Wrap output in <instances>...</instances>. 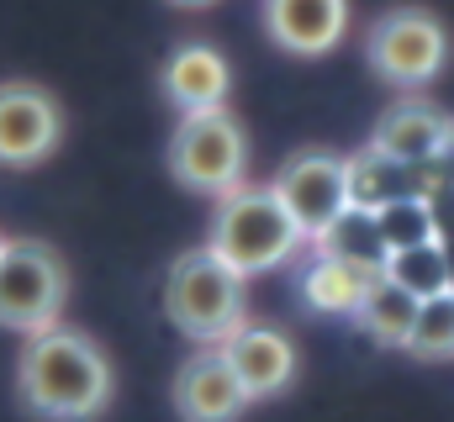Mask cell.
<instances>
[{
  "label": "cell",
  "instance_id": "obj_1",
  "mask_svg": "<svg viewBox=\"0 0 454 422\" xmlns=\"http://www.w3.org/2000/svg\"><path fill=\"white\" fill-rule=\"evenodd\" d=\"M16 402L43 422H96L116 402V364L85 327L32 332L16 354Z\"/></svg>",
  "mask_w": 454,
  "mask_h": 422
},
{
  "label": "cell",
  "instance_id": "obj_2",
  "mask_svg": "<svg viewBox=\"0 0 454 422\" xmlns=\"http://www.w3.org/2000/svg\"><path fill=\"white\" fill-rule=\"evenodd\" d=\"M207 248L227 259L243 280L254 275H275L286 270L307 243V232L296 227V216L280 207V196L270 185H238L223 201H212V222H207Z\"/></svg>",
  "mask_w": 454,
  "mask_h": 422
},
{
  "label": "cell",
  "instance_id": "obj_3",
  "mask_svg": "<svg viewBox=\"0 0 454 422\" xmlns=\"http://www.w3.org/2000/svg\"><path fill=\"white\" fill-rule=\"evenodd\" d=\"M164 316L196 348H223L248 322V280L227 259H217L207 243L185 248L164 270Z\"/></svg>",
  "mask_w": 454,
  "mask_h": 422
},
{
  "label": "cell",
  "instance_id": "obj_4",
  "mask_svg": "<svg viewBox=\"0 0 454 422\" xmlns=\"http://www.w3.org/2000/svg\"><path fill=\"white\" fill-rule=\"evenodd\" d=\"M164 169L180 191L201 201H223L227 191L248 185V132L232 116V106L175 116L164 143Z\"/></svg>",
  "mask_w": 454,
  "mask_h": 422
},
{
  "label": "cell",
  "instance_id": "obj_5",
  "mask_svg": "<svg viewBox=\"0 0 454 422\" xmlns=\"http://www.w3.org/2000/svg\"><path fill=\"white\" fill-rule=\"evenodd\" d=\"M69 259L43 238H5L0 248V327L32 338L64 322L69 307Z\"/></svg>",
  "mask_w": 454,
  "mask_h": 422
},
{
  "label": "cell",
  "instance_id": "obj_6",
  "mask_svg": "<svg viewBox=\"0 0 454 422\" xmlns=\"http://www.w3.org/2000/svg\"><path fill=\"white\" fill-rule=\"evenodd\" d=\"M370 69L396 90H423L450 64V27L428 5H391L364 32Z\"/></svg>",
  "mask_w": 454,
  "mask_h": 422
},
{
  "label": "cell",
  "instance_id": "obj_7",
  "mask_svg": "<svg viewBox=\"0 0 454 422\" xmlns=\"http://www.w3.org/2000/svg\"><path fill=\"white\" fill-rule=\"evenodd\" d=\"M69 137L64 101L37 80H0V169H37Z\"/></svg>",
  "mask_w": 454,
  "mask_h": 422
},
{
  "label": "cell",
  "instance_id": "obj_8",
  "mask_svg": "<svg viewBox=\"0 0 454 422\" xmlns=\"http://www.w3.org/2000/svg\"><path fill=\"white\" fill-rule=\"evenodd\" d=\"M270 191L280 196V207L296 216V227L307 232V243H317L348 211V164L333 148H296L275 169Z\"/></svg>",
  "mask_w": 454,
  "mask_h": 422
},
{
  "label": "cell",
  "instance_id": "obj_9",
  "mask_svg": "<svg viewBox=\"0 0 454 422\" xmlns=\"http://www.w3.org/2000/svg\"><path fill=\"white\" fill-rule=\"evenodd\" d=\"M169 402H175L180 422H238L254 407L223 348H196L191 359H180V370L169 380Z\"/></svg>",
  "mask_w": 454,
  "mask_h": 422
},
{
  "label": "cell",
  "instance_id": "obj_10",
  "mask_svg": "<svg viewBox=\"0 0 454 422\" xmlns=\"http://www.w3.org/2000/svg\"><path fill=\"white\" fill-rule=\"evenodd\" d=\"M264 37L291 59H328L348 37V0H259Z\"/></svg>",
  "mask_w": 454,
  "mask_h": 422
},
{
  "label": "cell",
  "instance_id": "obj_11",
  "mask_svg": "<svg viewBox=\"0 0 454 422\" xmlns=\"http://www.w3.org/2000/svg\"><path fill=\"white\" fill-rule=\"evenodd\" d=\"M223 354L232 364V375L243 380L248 402H275L296 380V343L270 322H243L223 343Z\"/></svg>",
  "mask_w": 454,
  "mask_h": 422
},
{
  "label": "cell",
  "instance_id": "obj_12",
  "mask_svg": "<svg viewBox=\"0 0 454 422\" xmlns=\"http://www.w3.org/2000/svg\"><path fill=\"white\" fill-rule=\"evenodd\" d=\"M159 90H164V101L175 106L180 116H185V111L227 106V96H232V64H227L223 48L191 37V43H180V48L164 59V69H159Z\"/></svg>",
  "mask_w": 454,
  "mask_h": 422
},
{
  "label": "cell",
  "instance_id": "obj_13",
  "mask_svg": "<svg viewBox=\"0 0 454 422\" xmlns=\"http://www.w3.org/2000/svg\"><path fill=\"white\" fill-rule=\"evenodd\" d=\"M450 132H454V116H444L439 106L418 101V96H407V101H396V106L380 111V121H375V132H370V148H380V153H391V159L423 169V164H434V159L444 153Z\"/></svg>",
  "mask_w": 454,
  "mask_h": 422
},
{
  "label": "cell",
  "instance_id": "obj_14",
  "mask_svg": "<svg viewBox=\"0 0 454 422\" xmlns=\"http://www.w3.org/2000/svg\"><path fill=\"white\" fill-rule=\"evenodd\" d=\"M348 164V207H364V211H380L391 201H412L423 196V169L380 153V148H359V153H343Z\"/></svg>",
  "mask_w": 454,
  "mask_h": 422
},
{
  "label": "cell",
  "instance_id": "obj_15",
  "mask_svg": "<svg viewBox=\"0 0 454 422\" xmlns=\"http://www.w3.org/2000/svg\"><path fill=\"white\" fill-rule=\"evenodd\" d=\"M370 280H375V275H364V270H354V264L328 259V254L312 248V259H307L296 291H301V307H307V312L354 316L359 312V301H364V291H370Z\"/></svg>",
  "mask_w": 454,
  "mask_h": 422
},
{
  "label": "cell",
  "instance_id": "obj_16",
  "mask_svg": "<svg viewBox=\"0 0 454 422\" xmlns=\"http://www.w3.org/2000/svg\"><path fill=\"white\" fill-rule=\"evenodd\" d=\"M418 296L412 291H402L396 280H386V275H375L370 280V291H364V301H359V312H354V327L370 338V343H380V348H407V338H412V327H418Z\"/></svg>",
  "mask_w": 454,
  "mask_h": 422
},
{
  "label": "cell",
  "instance_id": "obj_17",
  "mask_svg": "<svg viewBox=\"0 0 454 422\" xmlns=\"http://www.w3.org/2000/svg\"><path fill=\"white\" fill-rule=\"evenodd\" d=\"M312 248L328 254V259L354 264V270H364V275H386V259H391V248H386V238H380V216L364 211V207H348Z\"/></svg>",
  "mask_w": 454,
  "mask_h": 422
},
{
  "label": "cell",
  "instance_id": "obj_18",
  "mask_svg": "<svg viewBox=\"0 0 454 422\" xmlns=\"http://www.w3.org/2000/svg\"><path fill=\"white\" fill-rule=\"evenodd\" d=\"M386 280H396L402 291H412L418 301L428 296H444L450 291V264H444V248L439 243H418V248H402L386 259Z\"/></svg>",
  "mask_w": 454,
  "mask_h": 422
},
{
  "label": "cell",
  "instance_id": "obj_19",
  "mask_svg": "<svg viewBox=\"0 0 454 422\" xmlns=\"http://www.w3.org/2000/svg\"><path fill=\"white\" fill-rule=\"evenodd\" d=\"M407 354L412 359H454V291L444 296H428L423 307H418V327H412V338H407Z\"/></svg>",
  "mask_w": 454,
  "mask_h": 422
},
{
  "label": "cell",
  "instance_id": "obj_20",
  "mask_svg": "<svg viewBox=\"0 0 454 422\" xmlns=\"http://www.w3.org/2000/svg\"><path fill=\"white\" fill-rule=\"evenodd\" d=\"M375 216H380V238H386L391 254L418 248V243H439V222H434V207H428L423 196H412V201H391V207H380Z\"/></svg>",
  "mask_w": 454,
  "mask_h": 422
},
{
  "label": "cell",
  "instance_id": "obj_21",
  "mask_svg": "<svg viewBox=\"0 0 454 422\" xmlns=\"http://www.w3.org/2000/svg\"><path fill=\"white\" fill-rule=\"evenodd\" d=\"M439 248H444V264H450V291H454V232H450V238H439Z\"/></svg>",
  "mask_w": 454,
  "mask_h": 422
},
{
  "label": "cell",
  "instance_id": "obj_22",
  "mask_svg": "<svg viewBox=\"0 0 454 422\" xmlns=\"http://www.w3.org/2000/svg\"><path fill=\"white\" fill-rule=\"evenodd\" d=\"M169 5H185V11H201V5H212V0H169Z\"/></svg>",
  "mask_w": 454,
  "mask_h": 422
},
{
  "label": "cell",
  "instance_id": "obj_23",
  "mask_svg": "<svg viewBox=\"0 0 454 422\" xmlns=\"http://www.w3.org/2000/svg\"><path fill=\"white\" fill-rule=\"evenodd\" d=\"M0 248H5V232H0Z\"/></svg>",
  "mask_w": 454,
  "mask_h": 422
}]
</instances>
